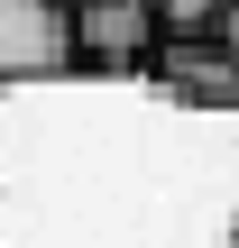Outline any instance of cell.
<instances>
[{"label": "cell", "instance_id": "cell-1", "mask_svg": "<svg viewBox=\"0 0 239 248\" xmlns=\"http://www.w3.org/2000/svg\"><path fill=\"white\" fill-rule=\"evenodd\" d=\"M157 46H166V28L147 0H83L74 9V64H92V74H138V64H157Z\"/></svg>", "mask_w": 239, "mask_h": 248}, {"label": "cell", "instance_id": "cell-2", "mask_svg": "<svg viewBox=\"0 0 239 248\" xmlns=\"http://www.w3.org/2000/svg\"><path fill=\"white\" fill-rule=\"evenodd\" d=\"M74 64V9L55 0H0V83H37Z\"/></svg>", "mask_w": 239, "mask_h": 248}, {"label": "cell", "instance_id": "cell-3", "mask_svg": "<svg viewBox=\"0 0 239 248\" xmlns=\"http://www.w3.org/2000/svg\"><path fill=\"white\" fill-rule=\"evenodd\" d=\"M147 74H157L175 101H193V110H239V55L221 37H166Z\"/></svg>", "mask_w": 239, "mask_h": 248}, {"label": "cell", "instance_id": "cell-4", "mask_svg": "<svg viewBox=\"0 0 239 248\" xmlns=\"http://www.w3.org/2000/svg\"><path fill=\"white\" fill-rule=\"evenodd\" d=\"M147 9H157V28H166V37H203V28H221V18H230V0H147Z\"/></svg>", "mask_w": 239, "mask_h": 248}, {"label": "cell", "instance_id": "cell-5", "mask_svg": "<svg viewBox=\"0 0 239 248\" xmlns=\"http://www.w3.org/2000/svg\"><path fill=\"white\" fill-rule=\"evenodd\" d=\"M221 46H230V55H239V0H230V18H221Z\"/></svg>", "mask_w": 239, "mask_h": 248}, {"label": "cell", "instance_id": "cell-6", "mask_svg": "<svg viewBox=\"0 0 239 248\" xmlns=\"http://www.w3.org/2000/svg\"><path fill=\"white\" fill-rule=\"evenodd\" d=\"M55 9H83V0H55Z\"/></svg>", "mask_w": 239, "mask_h": 248}]
</instances>
